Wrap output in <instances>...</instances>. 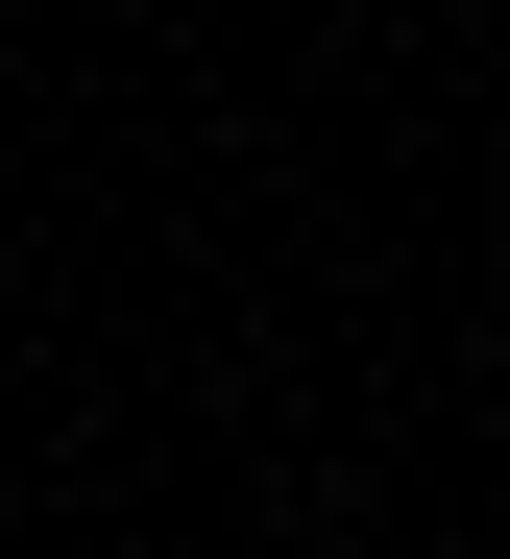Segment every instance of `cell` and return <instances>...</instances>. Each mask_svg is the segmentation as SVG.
<instances>
[]
</instances>
